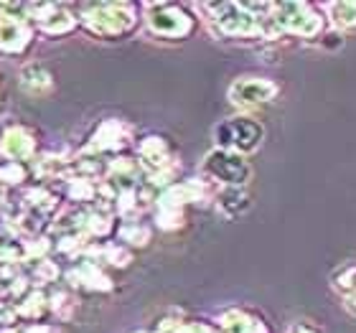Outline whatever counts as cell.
<instances>
[{"label":"cell","instance_id":"obj_14","mask_svg":"<svg viewBox=\"0 0 356 333\" xmlns=\"http://www.w3.org/2000/svg\"><path fill=\"white\" fill-rule=\"evenodd\" d=\"M216 204L227 216H239L250 209V199H247L245 188H222L216 196Z\"/></svg>","mask_w":356,"mask_h":333},{"label":"cell","instance_id":"obj_21","mask_svg":"<svg viewBox=\"0 0 356 333\" xmlns=\"http://www.w3.org/2000/svg\"><path fill=\"white\" fill-rule=\"evenodd\" d=\"M95 193H97V188L89 184L87 178H76V181H72V196H74V199L92 201L95 199Z\"/></svg>","mask_w":356,"mask_h":333},{"label":"cell","instance_id":"obj_24","mask_svg":"<svg viewBox=\"0 0 356 333\" xmlns=\"http://www.w3.org/2000/svg\"><path fill=\"white\" fill-rule=\"evenodd\" d=\"M349 295H351V303H354V305H356V288H354V290H351Z\"/></svg>","mask_w":356,"mask_h":333},{"label":"cell","instance_id":"obj_11","mask_svg":"<svg viewBox=\"0 0 356 333\" xmlns=\"http://www.w3.org/2000/svg\"><path fill=\"white\" fill-rule=\"evenodd\" d=\"M127 143V127L118 120H107L99 125V130L95 133L89 150L95 153H107V150H120Z\"/></svg>","mask_w":356,"mask_h":333},{"label":"cell","instance_id":"obj_2","mask_svg":"<svg viewBox=\"0 0 356 333\" xmlns=\"http://www.w3.org/2000/svg\"><path fill=\"white\" fill-rule=\"evenodd\" d=\"M82 21L95 36H122L133 29L135 8L130 3H97L84 8Z\"/></svg>","mask_w":356,"mask_h":333},{"label":"cell","instance_id":"obj_15","mask_svg":"<svg viewBox=\"0 0 356 333\" xmlns=\"http://www.w3.org/2000/svg\"><path fill=\"white\" fill-rule=\"evenodd\" d=\"M21 87L33 92V95L46 92V89L51 87V74L41 64H29V67L21 69Z\"/></svg>","mask_w":356,"mask_h":333},{"label":"cell","instance_id":"obj_7","mask_svg":"<svg viewBox=\"0 0 356 333\" xmlns=\"http://www.w3.org/2000/svg\"><path fill=\"white\" fill-rule=\"evenodd\" d=\"M277 95V84L265 76H239L229 87V99L237 107H260Z\"/></svg>","mask_w":356,"mask_h":333},{"label":"cell","instance_id":"obj_16","mask_svg":"<svg viewBox=\"0 0 356 333\" xmlns=\"http://www.w3.org/2000/svg\"><path fill=\"white\" fill-rule=\"evenodd\" d=\"M328 21L336 29H354L356 26V3L354 0H343V3H328Z\"/></svg>","mask_w":356,"mask_h":333},{"label":"cell","instance_id":"obj_6","mask_svg":"<svg viewBox=\"0 0 356 333\" xmlns=\"http://www.w3.org/2000/svg\"><path fill=\"white\" fill-rule=\"evenodd\" d=\"M211 10H214V23L229 36H250V33H260L262 31L260 18L247 6L224 3V6H211Z\"/></svg>","mask_w":356,"mask_h":333},{"label":"cell","instance_id":"obj_3","mask_svg":"<svg viewBox=\"0 0 356 333\" xmlns=\"http://www.w3.org/2000/svg\"><path fill=\"white\" fill-rule=\"evenodd\" d=\"M201 170H204V176L216 181V184H222L224 188H245V184L252 176V168H250L245 156L222 148L211 150L204 158Z\"/></svg>","mask_w":356,"mask_h":333},{"label":"cell","instance_id":"obj_23","mask_svg":"<svg viewBox=\"0 0 356 333\" xmlns=\"http://www.w3.org/2000/svg\"><path fill=\"white\" fill-rule=\"evenodd\" d=\"M26 333H54L51 328H46V326H33V328H29Z\"/></svg>","mask_w":356,"mask_h":333},{"label":"cell","instance_id":"obj_13","mask_svg":"<svg viewBox=\"0 0 356 333\" xmlns=\"http://www.w3.org/2000/svg\"><path fill=\"white\" fill-rule=\"evenodd\" d=\"M72 280H74V285H82V288H87V290H110L112 288L110 277H107L97 265H92V262L76 267L74 273H72Z\"/></svg>","mask_w":356,"mask_h":333},{"label":"cell","instance_id":"obj_17","mask_svg":"<svg viewBox=\"0 0 356 333\" xmlns=\"http://www.w3.org/2000/svg\"><path fill=\"white\" fill-rule=\"evenodd\" d=\"M222 333H265V328L245 313L232 311L222 318Z\"/></svg>","mask_w":356,"mask_h":333},{"label":"cell","instance_id":"obj_12","mask_svg":"<svg viewBox=\"0 0 356 333\" xmlns=\"http://www.w3.org/2000/svg\"><path fill=\"white\" fill-rule=\"evenodd\" d=\"M140 163L148 165L150 173L168 170V163H171L168 143H165L163 138H145V140L140 143Z\"/></svg>","mask_w":356,"mask_h":333},{"label":"cell","instance_id":"obj_10","mask_svg":"<svg viewBox=\"0 0 356 333\" xmlns=\"http://www.w3.org/2000/svg\"><path fill=\"white\" fill-rule=\"evenodd\" d=\"M33 10H38V15H36L38 29L44 31V33H49V36L69 33V31H74V26H76L74 15L61 6H33Z\"/></svg>","mask_w":356,"mask_h":333},{"label":"cell","instance_id":"obj_20","mask_svg":"<svg viewBox=\"0 0 356 333\" xmlns=\"http://www.w3.org/2000/svg\"><path fill=\"white\" fill-rule=\"evenodd\" d=\"M334 285L341 290V293H351V290L356 288V265L341 267V270L334 275Z\"/></svg>","mask_w":356,"mask_h":333},{"label":"cell","instance_id":"obj_4","mask_svg":"<svg viewBox=\"0 0 356 333\" xmlns=\"http://www.w3.org/2000/svg\"><path fill=\"white\" fill-rule=\"evenodd\" d=\"M145 23L156 36L165 38H184L191 33L193 18L184 8L171 6V3H153L145 8Z\"/></svg>","mask_w":356,"mask_h":333},{"label":"cell","instance_id":"obj_1","mask_svg":"<svg viewBox=\"0 0 356 333\" xmlns=\"http://www.w3.org/2000/svg\"><path fill=\"white\" fill-rule=\"evenodd\" d=\"M216 145L222 150H232V153H239V156H247L262 145L265 140V127L252 117H232L219 122L214 130Z\"/></svg>","mask_w":356,"mask_h":333},{"label":"cell","instance_id":"obj_8","mask_svg":"<svg viewBox=\"0 0 356 333\" xmlns=\"http://www.w3.org/2000/svg\"><path fill=\"white\" fill-rule=\"evenodd\" d=\"M29 41L31 29L21 15H0V51L21 54Z\"/></svg>","mask_w":356,"mask_h":333},{"label":"cell","instance_id":"obj_19","mask_svg":"<svg viewBox=\"0 0 356 333\" xmlns=\"http://www.w3.org/2000/svg\"><path fill=\"white\" fill-rule=\"evenodd\" d=\"M120 237H122V242H127V245L143 247V245H148L150 232L145 229V227H140V224H130V227H122Z\"/></svg>","mask_w":356,"mask_h":333},{"label":"cell","instance_id":"obj_5","mask_svg":"<svg viewBox=\"0 0 356 333\" xmlns=\"http://www.w3.org/2000/svg\"><path fill=\"white\" fill-rule=\"evenodd\" d=\"M273 23L277 31H288L296 36H316L321 31V15L305 3H280L273 6Z\"/></svg>","mask_w":356,"mask_h":333},{"label":"cell","instance_id":"obj_9","mask_svg":"<svg viewBox=\"0 0 356 333\" xmlns=\"http://www.w3.org/2000/svg\"><path fill=\"white\" fill-rule=\"evenodd\" d=\"M0 150H3V156L15 161V163H21L26 158L33 156V150H36V140H33V135L21 125H13L8 127L6 133H3V140H0Z\"/></svg>","mask_w":356,"mask_h":333},{"label":"cell","instance_id":"obj_18","mask_svg":"<svg viewBox=\"0 0 356 333\" xmlns=\"http://www.w3.org/2000/svg\"><path fill=\"white\" fill-rule=\"evenodd\" d=\"M46 311H49V298L41 295V293H31L21 303V308H18V313L29 320H38Z\"/></svg>","mask_w":356,"mask_h":333},{"label":"cell","instance_id":"obj_22","mask_svg":"<svg viewBox=\"0 0 356 333\" xmlns=\"http://www.w3.org/2000/svg\"><path fill=\"white\" fill-rule=\"evenodd\" d=\"M23 168L21 163H15V161H8L3 168H0V181H6V184H18V181H23Z\"/></svg>","mask_w":356,"mask_h":333}]
</instances>
